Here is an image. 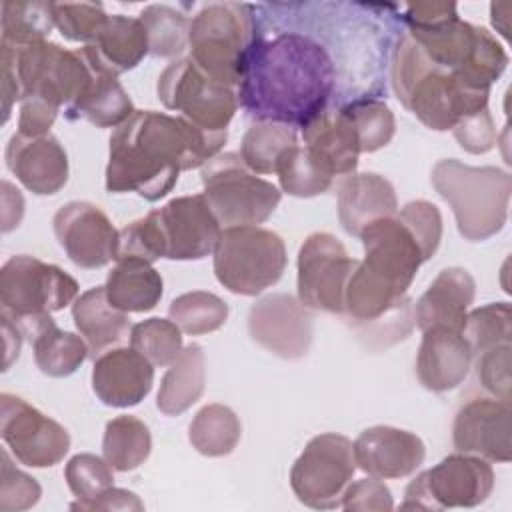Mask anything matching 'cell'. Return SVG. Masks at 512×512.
Masks as SVG:
<instances>
[{
  "instance_id": "6da1fadb",
  "label": "cell",
  "mask_w": 512,
  "mask_h": 512,
  "mask_svg": "<svg viewBox=\"0 0 512 512\" xmlns=\"http://www.w3.org/2000/svg\"><path fill=\"white\" fill-rule=\"evenodd\" d=\"M334 84V62L324 46L304 34L282 32L254 42L238 98L256 122L302 128L326 110Z\"/></svg>"
},
{
  "instance_id": "7a4b0ae2",
  "label": "cell",
  "mask_w": 512,
  "mask_h": 512,
  "mask_svg": "<svg viewBox=\"0 0 512 512\" xmlns=\"http://www.w3.org/2000/svg\"><path fill=\"white\" fill-rule=\"evenodd\" d=\"M226 138L210 136L182 116L134 110L110 136L106 190L156 202L174 188L182 170L216 156Z\"/></svg>"
},
{
  "instance_id": "3957f363",
  "label": "cell",
  "mask_w": 512,
  "mask_h": 512,
  "mask_svg": "<svg viewBox=\"0 0 512 512\" xmlns=\"http://www.w3.org/2000/svg\"><path fill=\"white\" fill-rule=\"evenodd\" d=\"M358 238L364 246V260L348 278L342 310L352 328L400 304L420 264L430 260L414 230L398 214L370 222Z\"/></svg>"
},
{
  "instance_id": "277c9868",
  "label": "cell",
  "mask_w": 512,
  "mask_h": 512,
  "mask_svg": "<svg viewBox=\"0 0 512 512\" xmlns=\"http://www.w3.org/2000/svg\"><path fill=\"white\" fill-rule=\"evenodd\" d=\"M408 34L424 54L472 88L490 92L508 64L498 40L482 26L460 20L452 2H414L406 6Z\"/></svg>"
},
{
  "instance_id": "5b68a950",
  "label": "cell",
  "mask_w": 512,
  "mask_h": 512,
  "mask_svg": "<svg viewBox=\"0 0 512 512\" xmlns=\"http://www.w3.org/2000/svg\"><path fill=\"white\" fill-rule=\"evenodd\" d=\"M390 82L402 106L436 132L452 130L488 108L490 92L476 90L458 74L434 64L406 30L392 50Z\"/></svg>"
},
{
  "instance_id": "8992f818",
  "label": "cell",
  "mask_w": 512,
  "mask_h": 512,
  "mask_svg": "<svg viewBox=\"0 0 512 512\" xmlns=\"http://www.w3.org/2000/svg\"><path fill=\"white\" fill-rule=\"evenodd\" d=\"M430 182L450 204L458 232L466 240L482 242L504 228L512 194V176L506 170L444 158L434 164Z\"/></svg>"
},
{
  "instance_id": "52a82bcc",
  "label": "cell",
  "mask_w": 512,
  "mask_h": 512,
  "mask_svg": "<svg viewBox=\"0 0 512 512\" xmlns=\"http://www.w3.org/2000/svg\"><path fill=\"white\" fill-rule=\"evenodd\" d=\"M252 6L240 2L206 4L190 20V58L216 82L238 86L256 42Z\"/></svg>"
},
{
  "instance_id": "ba28073f",
  "label": "cell",
  "mask_w": 512,
  "mask_h": 512,
  "mask_svg": "<svg viewBox=\"0 0 512 512\" xmlns=\"http://www.w3.org/2000/svg\"><path fill=\"white\" fill-rule=\"evenodd\" d=\"M2 66L10 68L22 100H40L60 110L70 106L92 80V68L80 50H66L54 42L14 46L0 42Z\"/></svg>"
},
{
  "instance_id": "9c48e42d",
  "label": "cell",
  "mask_w": 512,
  "mask_h": 512,
  "mask_svg": "<svg viewBox=\"0 0 512 512\" xmlns=\"http://www.w3.org/2000/svg\"><path fill=\"white\" fill-rule=\"evenodd\" d=\"M204 198L220 226H258L272 216L282 192L246 168L240 154L224 152L200 166Z\"/></svg>"
},
{
  "instance_id": "30bf717a",
  "label": "cell",
  "mask_w": 512,
  "mask_h": 512,
  "mask_svg": "<svg viewBox=\"0 0 512 512\" xmlns=\"http://www.w3.org/2000/svg\"><path fill=\"white\" fill-rule=\"evenodd\" d=\"M212 254L216 280L242 296H256L276 284L288 262L284 240L258 226L222 228Z\"/></svg>"
},
{
  "instance_id": "8fae6325",
  "label": "cell",
  "mask_w": 512,
  "mask_h": 512,
  "mask_svg": "<svg viewBox=\"0 0 512 512\" xmlns=\"http://www.w3.org/2000/svg\"><path fill=\"white\" fill-rule=\"evenodd\" d=\"M158 98L168 110L210 136H228V124L238 108L234 90L210 78L190 56L176 58L158 78Z\"/></svg>"
},
{
  "instance_id": "7c38bea8",
  "label": "cell",
  "mask_w": 512,
  "mask_h": 512,
  "mask_svg": "<svg viewBox=\"0 0 512 512\" xmlns=\"http://www.w3.org/2000/svg\"><path fill=\"white\" fill-rule=\"evenodd\" d=\"M78 298V282L54 264L18 254L0 270L2 312L14 322L46 316Z\"/></svg>"
},
{
  "instance_id": "4fadbf2b",
  "label": "cell",
  "mask_w": 512,
  "mask_h": 512,
  "mask_svg": "<svg viewBox=\"0 0 512 512\" xmlns=\"http://www.w3.org/2000/svg\"><path fill=\"white\" fill-rule=\"evenodd\" d=\"M494 490V470L488 460L472 454H450L420 472L406 488L404 510L474 508Z\"/></svg>"
},
{
  "instance_id": "5bb4252c",
  "label": "cell",
  "mask_w": 512,
  "mask_h": 512,
  "mask_svg": "<svg viewBox=\"0 0 512 512\" xmlns=\"http://www.w3.org/2000/svg\"><path fill=\"white\" fill-rule=\"evenodd\" d=\"M354 472L352 442L342 434L324 432L314 436L292 464L290 486L304 506L330 510L342 504Z\"/></svg>"
},
{
  "instance_id": "9a60e30c",
  "label": "cell",
  "mask_w": 512,
  "mask_h": 512,
  "mask_svg": "<svg viewBox=\"0 0 512 512\" xmlns=\"http://www.w3.org/2000/svg\"><path fill=\"white\" fill-rule=\"evenodd\" d=\"M358 260L350 258L344 244L328 234H310L298 250V300L312 310L342 314L344 290Z\"/></svg>"
},
{
  "instance_id": "2e32d148",
  "label": "cell",
  "mask_w": 512,
  "mask_h": 512,
  "mask_svg": "<svg viewBox=\"0 0 512 512\" xmlns=\"http://www.w3.org/2000/svg\"><path fill=\"white\" fill-rule=\"evenodd\" d=\"M0 436L14 458L32 468L54 466L70 450L64 426L8 392L0 396Z\"/></svg>"
},
{
  "instance_id": "e0dca14e",
  "label": "cell",
  "mask_w": 512,
  "mask_h": 512,
  "mask_svg": "<svg viewBox=\"0 0 512 512\" xmlns=\"http://www.w3.org/2000/svg\"><path fill=\"white\" fill-rule=\"evenodd\" d=\"M168 260H200L214 252L222 226L204 194L180 196L150 212Z\"/></svg>"
},
{
  "instance_id": "ac0fdd59",
  "label": "cell",
  "mask_w": 512,
  "mask_h": 512,
  "mask_svg": "<svg viewBox=\"0 0 512 512\" xmlns=\"http://www.w3.org/2000/svg\"><path fill=\"white\" fill-rule=\"evenodd\" d=\"M248 332L254 342L284 360L304 358L312 344V316L290 294H268L248 310Z\"/></svg>"
},
{
  "instance_id": "d6986e66",
  "label": "cell",
  "mask_w": 512,
  "mask_h": 512,
  "mask_svg": "<svg viewBox=\"0 0 512 512\" xmlns=\"http://www.w3.org/2000/svg\"><path fill=\"white\" fill-rule=\"evenodd\" d=\"M54 234L66 256L80 268H102L116 260L120 230L90 202H68L52 218Z\"/></svg>"
},
{
  "instance_id": "ffe728a7",
  "label": "cell",
  "mask_w": 512,
  "mask_h": 512,
  "mask_svg": "<svg viewBox=\"0 0 512 512\" xmlns=\"http://www.w3.org/2000/svg\"><path fill=\"white\" fill-rule=\"evenodd\" d=\"M510 402L494 396H474L466 400L452 424L454 448L462 454L480 456L488 462H510Z\"/></svg>"
},
{
  "instance_id": "44dd1931",
  "label": "cell",
  "mask_w": 512,
  "mask_h": 512,
  "mask_svg": "<svg viewBox=\"0 0 512 512\" xmlns=\"http://www.w3.org/2000/svg\"><path fill=\"white\" fill-rule=\"evenodd\" d=\"M356 466L376 478L414 474L426 456V446L414 432L394 426H370L352 442Z\"/></svg>"
},
{
  "instance_id": "7402d4cb",
  "label": "cell",
  "mask_w": 512,
  "mask_h": 512,
  "mask_svg": "<svg viewBox=\"0 0 512 512\" xmlns=\"http://www.w3.org/2000/svg\"><path fill=\"white\" fill-rule=\"evenodd\" d=\"M8 170L38 196H52L68 182V156L56 136L14 134L6 146Z\"/></svg>"
},
{
  "instance_id": "603a6c76",
  "label": "cell",
  "mask_w": 512,
  "mask_h": 512,
  "mask_svg": "<svg viewBox=\"0 0 512 512\" xmlns=\"http://www.w3.org/2000/svg\"><path fill=\"white\" fill-rule=\"evenodd\" d=\"M152 366L154 364L132 346L106 350L98 358H94L92 390L106 406H136L152 390Z\"/></svg>"
},
{
  "instance_id": "cb8c5ba5",
  "label": "cell",
  "mask_w": 512,
  "mask_h": 512,
  "mask_svg": "<svg viewBox=\"0 0 512 512\" xmlns=\"http://www.w3.org/2000/svg\"><path fill=\"white\" fill-rule=\"evenodd\" d=\"M416 376L430 392H448L464 382L474 354L462 332L434 326L422 332Z\"/></svg>"
},
{
  "instance_id": "d4e9b609",
  "label": "cell",
  "mask_w": 512,
  "mask_h": 512,
  "mask_svg": "<svg viewBox=\"0 0 512 512\" xmlns=\"http://www.w3.org/2000/svg\"><path fill=\"white\" fill-rule=\"evenodd\" d=\"M84 60L94 72L108 76H120L150 54L148 34L140 18L124 14H108V20L96 34V38L80 48Z\"/></svg>"
},
{
  "instance_id": "484cf974",
  "label": "cell",
  "mask_w": 512,
  "mask_h": 512,
  "mask_svg": "<svg viewBox=\"0 0 512 512\" xmlns=\"http://www.w3.org/2000/svg\"><path fill=\"white\" fill-rule=\"evenodd\" d=\"M476 284L464 268H444L414 306V322L424 332L434 326L462 332Z\"/></svg>"
},
{
  "instance_id": "4316f807",
  "label": "cell",
  "mask_w": 512,
  "mask_h": 512,
  "mask_svg": "<svg viewBox=\"0 0 512 512\" xmlns=\"http://www.w3.org/2000/svg\"><path fill=\"white\" fill-rule=\"evenodd\" d=\"M398 212V200L390 180L376 172L348 174L338 184V220L350 236L374 220Z\"/></svg>"
},
{
  "instance_id": "83f0119b",
  "label": "cell",
  "mask_w": 512,
  "mask_h": 512,
  "mask_svg": "<svg viewBox=\"0 0 512 512\" xmlns=\"http://www.w3.org/2000/svg\"><path fill=\"white\" fill-rule=\"evenodd\" d=\"M304 146L310 148L334 176L354 174L360 152L356 128L348 114L338 110H324L302 126Z\"/></svg>"
},
{
  "instance_id": "f1b7e54d",
  "label": "cell",
  "mask_w": 512,
  "mask_h": 512,
  "mask_svg": "<svg viewBox=\"0 0 512 512\" xmlns=\"http://www.w3.org/2000/svg\"><path fill=\"white\" fill-rule=\"evenodd\" d=\"M16 324L20 326L22 334L28 336L34 362L46 376L66 378L74 374L90 354L86 340L74 332L60 330L50 314Z\"/></svg>"
},
{
  "instance_id": "f546056e",
  "label": "cell",
  "mask_w": 512,
  "mask_h": 512,
  "mask_svg": "<svg viewBox=\"0 0 512 512\" xmlns=\"http://www.w3.org/2000/svg\"><path fill=\"white\" fill-rule=\"evenodd\" d=\"M72 320L94 358L120 344L132 330L128 314L108 302L104 286H94L74 300Z\"/></svg>"
},
{
  "instance_id": "4dcf8cb0",
  "label": "cell",
  "mask_w": 512,
  "mask_h": 512,
  "mask_svg": "<svg viewBox=\"0 0 512 512\" xmlns=\"http://www.w3.org/2000/svg\"><path fill=\"white\" fill-rule=\"evenodd\" d=\"M116 262L104 284L108 302L126 314L152 310L164 290L160 272L150 262L138 258H122Z\"/></svg>"
},
{
  "instance_id": "1f68e13d",
  "label": "cell",
  "mask_w": 512,
  "mask_h": 512,
  "mask_svg": "<svg viewBox=\"0 0 512 512\" xmlns=\"http://www.w3.org/2000/svg\"><path fill=\"white\" fill-rule=\"evenodd\" d=\"M206 384V356L200 344H188L162 376L156 406L166 416H178L196 404Z\"/></svg>"
},
{
  "instance_id": "d6a6232c",
  "label": "cell",
  "mask_w": 512,
  "mask_h": 512,
  "mask_svg": "<svg viewBox=\"0 0 512 512\" xmlns=\"http://www.w3.org/2000/svg\"><path fill=\"white\" fill-rule=\"evenodd\" d=\"M94 72V70H92ZM134 114L132 100L116 76L94 72L82 94L66 106V116L82 118L96 128H118Z\"/></svg>"
},
{
  "instance_id": "836d02e7",
  "label": "cell",
  "mask_w": 512,
  "mask_h": 512,
  "mask_svg": "<svg viewBox=\"0 0 512 512\" xmlns=\"http://www.w3.org/2000/svg\"><path fill=\"white\" fill-rule=\"evenodd\" d=\"M274 174H278L280 188L296 198L324 194L336 178L310 148L300 144H294L280 154Z\"/></svg>"
},
{
  "instance_id": "e575fe53",
  "label": "cell",
  "mask_w": 512,
  "mask_h": 512,
  "mask_svg": "<svg viewBox=\"0 0 512 512\" xmlns=\"http://www.w3.org/2000/svg\"><path fill=\"white\" fill-rule=\"evenodd\" d=\"M242 436L236 412L224 404L202 406L190 422L188 440L202 456L218 458L230 454Z\"/></svg>"
},
{
  "instance_id": "d590c367",
  "label": "cell",
  "mask_w": 512,
  "mask_h": 512,
  "mask_svg": "<svg viewBox=\"0 0 512 512\" xmlns=\"http://www.w3.org/2000/svg\"><path fill=\"white\" fill-rule=\"evenodd\" d=\"M152 450L148 426L136 416H116L104 428L102 454L118 472H128L146 462Z\"/></svg>"
},
{
  "instance_id": "8d00e7d4",
  "label": "cell",
  "mask_w": 512,
  "mask_h": 512,
  "mask_svg": "<svg viewBox=\"0 0 512 512\" xmlns=\"http://www.w3.org/2000/svg\"><path fill=\"white\" fill-rule=\"evenodd\" d=\"M298 144L296 130L280 122H254L240 144V158L254 174H272L280 154Z\"/></svg>"
},
{
  "instance_id": "74e56055",
  "label": "cell",
  "mask_w": 512,
  "mask_h": 512,
  "mask_svg": "<svg viewBox=\"0 0 512 512\" xmlns=\"http://www.w3.org/2000/svg\"><path fill=\"white\" fill-rule=\"evenodd\" d=\"M54 26V2H2V42L6 44L42 42Z\"/></svg>"
},
{
  "instance_id": "f35d334b",
  "label": "cell",
  "mask_w": 512,
  "mask_h": 512,
  "mask_svg": "<svg viewBox=\"0 0 512 512\" xmlns=\"http://www.w3.org/2000/svg\"><path fill=\"white\" fill-rule=\"evenodd\" d=\"M168 316L184 334L200 336L224 326L228 318V304L212 292L194 290L174 298L170 302Z\"/></svg>"
},
{
  "instance_id": "ab89813d",
  "label": "cell",
  "mask_w": 512,
  "mask_h": 512,
  "mask_svg": "<svg viewBox=\"0 0 512 512\" xmlns=\"http://www.w3.org/2000/svg\"><path fill=\"white\" fill-rule=\"evenodd\" d=\"M140 22L146 28L152 56L174 58L188 48L190 18H186V14L170 6L152 4L140 12Z\"/></svg>"
},
{
  "instance_id": "60d3db41",
  "label": "cell",
  "mask_w": 512,
  "mask_h": 512,
  "mask_svg": "<svg viewBox=\"0 0 512 512\" xmlns=\"http://www.w3.org/2000/svg\"><path fill=\"white\" fill-rule=\"evenodd\" d=\"M130 346L154 366H170L182 352V330L166 318H148L132 326Z\"/></svg>"
},
{
  "instance_id": "b9f144b4",
  "label": "cell",
  "mask_w": 512,
  "mask_h": 512,
  "mask_svg": "<svg viewBox=\"0 0 512 512\" xmlns=\"http://www.w3.org/2000/svg\"><path fill=\"white\" fill-rule=\"evenodd\" d=\"M342 110L348 114L356 128L360 152H376L392 140L396 120L384 102L374 98H360L342 106Z\"/></svg>"
},
{
  "instance_id": "7bdbcfd3",
  "label": "cell",
  "mask_w": 512,
  "mask_h": 512,
  "mask_svg": "<svg viewBox=\"0 0 512 512\" xmlns=\"http://www.w3.org/2000/svg\"><path fill=\"white\" fill-rule=\"evenodd\" d=\"M462 334L468 340L474 356L492 346L510 342V338H512L510 304L508 302H490V304L470 310L466 314Z\"/></svg>"
},
{
  "instance_id": "ee69618b",
  "label": "cell",
  "mask_w": 512,
  "mask_h": 512,
  "mask_svg": "<svg viewBox=\"0 0 512 512\" xmlns=\"http://www.w3.org/2000/svg\"><path fill=\"white\" fill-rule=\"evenodd\" d=\"M414 306L412 300L406 296L400 304L392 310L382 314L380 318L354 326L358 340L370 350H386L402 340H406L414 328Z\"/></svg>"
},
{
  "instance_id": "f6af8a7d",
  "label": "cell",
  "mask_w": 512,
  "mask_h": 512,
  "mask_svg": "<svg viewBox=\"0 0 512 512\" xmlns=\"http://www.w3.org/2000/svg\"><path fill=\"white\" fill-rule=\"evenodd\" d=\"M112 466L96 454H76L64 468V478L70 492L78 500H90L108 490L114 482Z\"/></svg>"
},
{
  "instance_id": "bcb514c9",
  "label": "cell",
  "mask_w": 512,
  "mask_h": 512,
  "mask_svg": "<svg viewBox=\"0 0 512 512\" xmlns=\"http://www.w3.org/2000/svg\"><path fill=\"white\" fill-rule=\"evenodd\" d=\"M106 20L108 14L100 4L54 2V24L60 30V34L72 42H92Z\"/></svg>"
},
{
  "instance_id": "7dc6e473",
  "label": "cell",
  "mask_w": 512,
  "mask_h": 512,
  "mask_svg": "<svg viewBox=\"0 0 512 512\" xmlns=\"http://www.w3.org/2000/svg\"><path fill=\"white\" fill-rule=\"evenodd\" d=\"M0 462V510L18 512L32 508L42 496L40 484L18 470L6 450L0 452Z\"/></svg>"
},
{
  "instance_id": "c3c4849f",
  "label": "cell",
  "mask_w": 512,
  "mask_h": 512,
  "mask_svg": "<svg viewBox=\"0 0 512 512\" xmlns=\"http://www.w3.org/2000/svg\"><path fill=\"white\" fill-rule=\"evenodd\" d=\"M122 258H138L150 264L158 258H164L160 232L156 228L152 214H148L146 218L134 220L120 230L116 260H122Z\"/></svg>"
},
{
  "instance_id": "681fc988",
  "label": "cell",
  "mask_w": 512,
  "mask_h": 512,
  "mask_svg": "<svg viewBox=\"0 0 512 512\" xmlns=\"http://www.w3.org/2000/svg\"><path fill=\"white\" fill-rule=\"evenodd\" d=\"M510 342L476 354V376L480 386L494 398L510 402Z\"/></svg>"
},
{
  "instance_id": "f907efd6",
  "label": "cell",
  "mask_w": 512,
  "mask_h": 512,
  "mask_svg": "<svg viewBox=\"0 0 512 512\" xmlns=\"http://www.w3.org/2000/svg\"><path fill=\"white\" fill-rule=\"evenodd\" d=\"M418 236L426 254L432 258L442 238V216L440 210L426 200H414L396 212Z\"/></svg>"
},
{
  "instance_id": "816d5d0a",
  "label": "cell",
  "mask_w": 512,
  "mask_h": 512,
  "mask_svg": "<svg viewBox=\"0 0 512 512\" xmlns=\"http://www.w3.org/2000/svg\"><path fill=\"white\" fill-rule=\"evenodd\" d=\"M344 510H368V512H388L394 508L392 494L382 478L368 476L356 482H350L342 504Z\"/></svg>"
},
{
  "instance_id": "f5cc1de1",
  "label": "cell",
  "mask_w": 512,
  "mask_h": 512,
  "mask_svg": "<svg viewBox=\"0 0 512 512\" xmlns=\"http://www.w3.org/2000/svg\"><path fill=\"white\" fill-rule=\"evenodd\" d=\"M452 134L458 140V144L470 154H484L492 150L498 138L488 108L464 118L460 124L452 128Z\"/></svg>"
},
{
  "instance_id": "db71d44e",
  "label": "cell",
  "mask_w": 512,
  "mask_h": 512,
  "mask_svg": "<svg viewBox=\"0 0 512 512\" xmlns=\"http://www.w3.org/2000/svg\"><path fill=\"white\" fill-rule=\"evenodd\" d=\"M58 116V108L40 100H22L18 116V134L22 136H46Z\"/></svg>"
},
{
  "instance_id": "11a10c76",
  "label": "cell",
  "mask_w": 512,
  "mask_h": 512,
  "mask_svg": "<svg viewBox=\"0 0 512 512\" xmlns=\"http://www.w3.org/2000/svg\"><path fill=\"white\" fill-rule=\"evenodd\" d=\"M72 510H144L142 500L124 488H114L110 486L108 490H104L102 494H98L96 498L90 500H76L70 504Z\"/></svg>"
},
{
  "instance_id": "9f6ffc18",
  "label": "cell",
  "mask_w": 512,
  "mask_h": 512,
  "mask_svg": "<svg viewBox=\"0 0 512 512\" xmlns=\"http://www.w3.org/2000/svg\"><path fill=\"white\" fill-rule=\"evenodd\" d=\"M2 232L14 230L24 214V198L18 188H14L8 180H2Z\"/></svg>"
},
{
  "instance_id": "6f0895ef",
  "label": "cell",
  "mask_w": 512,
  "mask_h": 512,
  "mask_svg": "<svg viewBox=\"0 0 512 512\" xmlns=\"http://www.w3.org/2000/svg\"><path fill=\"white\" fill-rule=\"evenodd\" d=\"M2 330H4V370L10 368V364L18 358L20 346H22V330L20 326L2 312Z\"/></svg>"
}]
</instances>
